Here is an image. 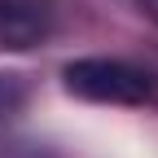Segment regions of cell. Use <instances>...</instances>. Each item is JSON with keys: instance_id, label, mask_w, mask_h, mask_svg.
I'll return each mask as SVG.
<instances>
[{"instance_id": "obj_1", "label": "cell", "mask_w": 158, "mask_h": 158, "mask_svg": "<svg viewBox=\"0 0 158 158\" xmlns=\"http://www.w3.org/2000/svg\"><path fill=\"white\" fill-rule=\"evenodd\" d=\"M62 75L75 97L101 106H141L154 97V75L132 62H118V57H79Z\"/></svg>"}, {"instance_id": "obj_2", "label": "cell", "mask_w": 158, "mask_h": 158, "mask_svg": "<svg viewBox=\"0 0 158 158\" xmlns=\"http://www.w3.org/2000/svg\"><path fill=\"white\" fill-rule=\"evenodd\" d=\"M53 0H0V48L22 53L53 35Z\"/></svg>"}, {"instance_id": "obj_3", "label": "cell", "mask_w": 158, "mask_h": 158, "mask_svg": "<svg viewBox=\"0 0 158 158\" xmlns=\"http://www.w3.org/2000/svg\"><path fill=\"white\" fill-rule=\"evenodd\" d=\"M145 9H149V18L158 22V0H145Z\"/></svg>"}]
</instances>
